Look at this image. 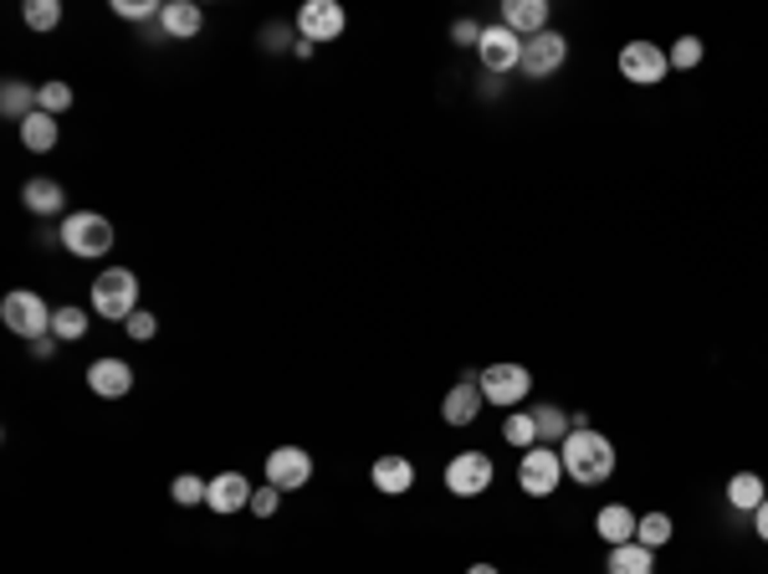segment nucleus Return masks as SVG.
Here are the masks:
<instances>
[{
  "instance_id": "obj_3",
  "label": "nucleus",
  "mask_w": 768,
  "mask_h": 574,
  "mask_svg": "<svg viewBox=\"0 0 768 574\" xmlns=\"http://www.w3.org/2000/svg\"><path fill=\"white\" fill-rule=\"evenodd\" d=\"M0 323L11 329L16 339H47L52 334V308L41 303V293H31V288H16V293L0 298Z\"/></svg>"
},
{
  "instance_id": "obj_38",
  "label": "nucleus",
  "mask_w": 768,
  "mask_h": 574,
  "mask_svg": "<svg viewBox=\"0 0 768 574\" xmlns=\"http://www.w3.org/2000/svg\"><path fill=\"white\" fill-rule=\"evenodd\" d=\"M754 534H758V538H764V544H768V497H764V503L754 507Z\"/></svg>"
},
{
  "instance_id": "obj_39",
  "label": "nucleus",
  "mask_w": 768,
  "mask_h": 574,
  "mask_svg": "<svg viewBox=\"0 0 768 574\" xmlns=\"http://www.w3.org/2000/svg\"><path fill=\"white\" fill-rule=\"evenodd\" d=\"M466 574H497V570H492V564H472V570H466Z\"/></svg>"
},
{
  "instance_id": "obj_6",
  "label": "nucleus",
  "mask_w": 768,
  "mask_h": 574,
  "mask_svg": "<svg viewBox=\"0 0 768 574\" xmlns=\"http://www.w3.org/2000/svg\"><path fill=\"white\" fill-rule=\"evenodd\" d=\"M482 395H487V405H497V411H513V405H523L533 395V370H523V364H487V370L477 374Z\"/></svg>"
},
{
  "instance_id": "obj_7",
  "label": "nucleus",
  "mask_w": 768,
  "mask_h": 574,
  "mask_svg": "<svg viewBox=\"0 0 768 574\" xmlns=\"http://www.w3.org/2000/svg\"><path fill=\"white\" fill-rule=\"evenodd\" d=\"M497 482V467H492L487 452H456L446 462V493L451 497H482Z\"/></svg>"
},
{
  "instance_id": "obj_21",
  "label": "nucleus",
  "mask_w": 768,
  "mask_h": 574,
  "mask_svg": "<svg viewBox=\"0 0 768 574\" xmlns=\"http://www.w3.org/2000/svg\"><path fill=\"white\" fill-rule=\"evenodd\" d=\"M0 113L16 123H27L31 113H37V88L21 78H6V88H0Z\"/></svg>"
},
{
  "instance_id": "obj_19",
  "label": "nucleus",
  "mask_w": 768,
  "mask_h": 574,
  "mask_svg": "<svg viewBox=\"0 0 768 574\" xmlns=\"http://www.w3.org/2000/svg\"><path fill=\"white\" fill-rule=\"evenodd\" d=\"M88 385H93L103 401H119V395H129V390H133V364L93 360V364H88Z\"/></svg>"
},
{
  "instance_id": "obj_23",
  "label": "nucleus",
  "mask_w": 768,
  "mask_h": 574,
  "mask_svg": "<svg viewBox=\"0 0 768 574\" xmlns=\"http://www.w3.org/2000/svg\"><path fill=\"white\" fill-rule=\"evenodd\" d=\"M609 574H656V548H646V544L609 548Z\"/></svg>"
},
{
  "instance_id": "obj_12",
  "label": "nucleus",
  "mask_w": 768,
  "mask_h": 574,
  "mask_svg": "<svg viewBox=\"0 0 768 574\" xmlns=\"http://www.w3.org/2000/svg\"><path fill=\"white\" fill-rule=\"evenodd\" d=\"M307 477H313V456H307L303 446H277V452H266V482H272V487L292 493V487H303Z\"/></svg>"
},
{
  "instance_id": "obj_25",
  "label": "nucleus",
  "mask_w": 768,
  "mask_h": 574,
  "mask_svg": "<svg viewBox=\"0 0 768 574\" xmlns=\"http://www.w3.org/2000/svg\"><path fill=\"white\" fill-rule=\"evenodd\" d=\"M533 421H538V441L544 446H564V436H569V411H558V405H538L533 411Z\"/></svg>"
},
{
  "instance_id": "obj_37",
  "label": "nucleus",
  "mask_w": 768,
  "mask_h": 574,
  "mask_svg": "<svg viewBox=\"0 0 768 574\" xmlns=\"http://www.w3.org/2000/svg\"><path fill=\"white\" fill-rule=\"evenodd\" d=\"M262 47L266 52H282V47H287V27H282V21L277 27H262Z\"/></svg>"
},
{
  "instance_id": "obj_16",
  "label": "nucleus",
  "mask_w": 768,
  "mask_h": 574,
  "mask_svg": "<svg viewBox=\"0 0 768 574\" xmlns=\"http://www.w3.org/2000/svg\"><path fill=\"white\" fill-rule=\"evenodd\" d=\"M252 482L241 477V472H221V477L211 482V493H205V507L211 513H241V507H252Z\"/></svg>"
},
{
  "instance_id": "obj_15",
  "label": "nucleus",
  "mask_w": 768,
  "mask_h": 574,
  "mask_svg": "<svg viewBox=\"0 0 768 574\" xmlns=\"http://www.w3.org/2000/svg\"><path fill=\"white\" fill-rule=\"evenodd\" d=\"M370 477H374V487H380L384 497H405L415 487V462L411 456H400V452H390L370 467Z\"/></svg>"
},
{
  "instance_id": "obj_20",
  "label": "nucleus",
  "mask_w": 768,
  "mask_h": 574,
  "mask_svg": "<svg viewBox=\"0 0 768 574\" xmlns=\"http://www.w3.org/2000/svg\"><path fill=\"white\" fill-rule=\"evenodd\" d=\"M21 205H27L31 215H57L67 205V190L41 174V180H27V185H21Z\"/></svg>"
},
{
  "instance_id": "obj_11",
  "label": "nucleus",
  "mask_w": 768,
  "mask_h": 574,
  "mask_svg": "<svg viewBox=\"0 0 768 574\" xmlns=\"http://www.w3.org/2000/svg\"><path fill=\"white\" fill-rule=\"evenodd\" d=\"M344 6L338 0H307L303 11H297V31L303 41H338L344 37Z\"/></svg>"
},
{
  "instance_id": "obj_1",
  "label": "nucleus",
  "mask_w": 768,
  "mask_h": 574,
  "mask_svg": "<svg viewBox=\"0 0 768 574\" xmlns=\"http://www.w3.org/2000/svg\"><path fill=\"white\" fill-rule=\"evenodd\" d=\"M558 456H564V477L579 482V487H599V482L615 477V441L595 426L569 431L564 446H558Z\"/></svg>"
},
{
  "instance_id": "obj_2",
  "label": "nucleus",
  "mask_w": 768,
  "mask_h": 574,
  "mask_svg": "<svg viewBox=\"0 0 768 574\" xmlns=\"http://www.w3.org/2000/svg\"><path fill=\"white\" fill-rule=\"evenodd\" d=\"M93 313L108 323H129L139 313V278L129 268H108L93 282Z\"/></svg>"
},
{
  "instance_id": "obj_18",
  "label": "nucleus",
  "mask_w": 768,
  "mask_h": 574,
  "mask_svg": "<svg viewBox=\"0 0 768 574\" xmlns=\"http://www.w3.org/2000/svg\"><path fill=\"white\" fill-rule=\"evenodd\" d=\"M503 27L528 41L548 31V0H503Z\"/></svg>"
},
{
  "instance_id": "obj_26",
  "label": "nucleus",
  "mask_w": 768,
  "mask_h": 574,
  "mask_svg": "<svg viewBox=\"0 0 768 574\" xmlns=\"http://www.w3.org/2000/svg\"><path fill=\"white\" fill-rule=\"evenodd\" d=\"M503 441H507V446H517V452H528V446H538V421H533V411H507V421H503Z\"/></svg>"
},
{
  "instance_id": "obj_32",
  "label": "nucleus",
  "mask_w": 768,
  "mask_h": 574,
  "mask_svg": "<svg viewBox=\"0 0 768 574\" xmlns=\"http://www.w3.org/2000/svg\"><path fill=\"white\" fill-rule=\"evenodd\" d=\"M37 108L57 119L62 108H72V88H67V82H41V88H37Z\"/></svg>"
},
{
  "instance_id": "obj_5",
  "label": "nucleus",
  "mask_w": 768,
  "mask_h": 574,
  "mask_svg": "<svg viewBox=\"0 0 768 574\" xmlns=\"http://www.w3.org/2000/svg\"><path fill=\"white\" fill-rule=\"evenodd\" d=\"M62 246L72 256H103L113 252V221L98 211H72L62 221Z\"/></svg>"
},
{
  "instance_id": "obj_34",
  "label": "nucleus",
  "mask_w": 768,
  "mask_h": 574,
  "mask_svg": "<svg viewBox=\"0 0 768 574\" xmlns=\"http://www.w3.org/2000/svg\"><path fill=\"white\" fill-rule=\"evenodd\" d=\"M277 503H282V487H272V482L252 493V513H256V518H272V513H277Z\"/></svg>"
},
{
  "instance_id": "obj_8",
  "label": "nucleus",
  "mask_w": 768,
  "mask_h": 574,
  "mask_svg": "<svg viewBox=\"0 0 768 574\" xmlns=\"http://www.w3.org/2000/svg\"><path fill=\"white\" fill-rule=\"evenodd\" d=\"M666 72H671V62H666V52L656 41H625L620 47V78L625 82L656 88V82H666Z\"/></svg>"
},
{
  "instance_id": "obj_27",
  "label": "nucleus",
  "mask_w": 768,
  "mask_h": 574,
  "mask_svg": "<svg viewBox=\"0 0 768 574\" xmlns=\"http://www.w3.org/2000/svg\"><path fill=\"white\" fill-rule=\"evenodd\" d=\"M671 534H676L671 513H646V518H640V528H636V544L661 548V544H671Z\"/></svg>"
},
{
  "instance_id": "obj_36",
  "label": "nucleus",
  "mask_w": 768,
  "mask_h": 574,
  "mask_svg": "<svg viewBox=\"0 0 768 574\" xmlns=\"http://www.w3.org/2000/svg\"><path fill=\"white\" fill-rule=\"evenodd\" d=\"M451 41H456V47H482V27L477 21H456V27H451Z\"/></svg>"
},
{
  "instance_id": "obj_22",
  "label": "nucleus",
  "mask_w": 768,
  "mask_h": 574,
  "mask_svg": "<svg viewBox=\"0 0 768 574\" xmlns=\"http://www.w3.org/2000/svg\"><path fill=\"white\" fill-rule=\"evenodd\" d=\"M764 497H768V487H764V477H758V472H732V477H728V507H738V513H754Z\"/></svg>"
},
{
  "instance_id": "obj_14",
  "label": "nucleus",
  "mask_w": 768,
  "mask_h": 574,
  "mask_svg": "<svg viewBox=\"0 0 768 574\" xmlns=\"http://www.w3.org/2000/svg\"><path fill=\"white\" fill-rule=\"evenodd\" d=\"M636 528H640V513L636 507H625V503H609L595 513V534L605 538L609 548H620V544H636Z\"/></svg>"
},
{
  "instance_id": "obj_13",
  "label": "nucleus",
  "mask_w": 768,
  "mask_h": 574,
  "mask_svg": "<svg viewBox=\"0 0 768 574\" xmlns=\"http://www.w3.org/2000/svg\"><path fill=\"white\" fill-rule=\"evenodd\" d=\"M482 405H487V395H482L477 374H466V380H456V385L446 390V401H441V415H446V426H477Z\"/></svg>"
},
{
  "instance_id": "obj_35",
  "label": "nucleus",
  "mask_w": 768,
  "mask_h": 574,
  "mask_svg": "<svg viewBox=\"0 0 768 574\" xmlns=\"http://www.w3.org/2000/svg\"><path fill=\"white\" fill-rule=\"evenodd\" d=\"M160 334V319L154 313H133L129 319V339H154Z\"/></svg>"
},
{
  "instance_id": "obj_10",
  "label": "nucleus",
  "mask_w": 768,
  "mask_h": 574,
  "mask_svg": "<svg viewBox=\"0 0 768 574\" xmlns=\"http://www.w3.org/2000/svg\"><path fill=\"white\" fill-rule=\"evenodd\" d=\"M482 68L492 72V78H503V72H517L523 68V37L517 31H507L503 21H492V27H482Z\"/></svg>"
},
{
  "instance_id": "obj_33",
  "label": "nucleus",
  "mask_w": 768,
  "mask_h": 574,
  "mask_svg": "<svg viewBox=\"0 0 768 574\" xmlns=\"http://www.w3.org/2000/svg\"><path fill=\"white\" fill-rule=\"evenodd\" d=\"M160 11L164 6H154V0H113V16H123V21H149Z\"/></svg>"
},
{
  "instance_id": "obj_31",
  "label": "nucleus",
  "mask_w": 768,
  "mask_h": 574,
  "mask_svg": "<svg viewBox=\"0 0 768 574\" xmlns=\"http://www.w3.org/2000/svg\"><path fill=\"white\" fill-rule=\"evenodd\" d=\"M205 493H211V482H205V477H190V472H185V477H174V482H170V497H174L180 507L205 503Z\"/></svg>"
},
{
  "instance_id": "obj_30",
  "label": "nucleus",
  "mask_w": 768,
  "mask_h": 574,
  "mask_svg": "<svg viewBox=\"0 0 768 574\" xmlns=\"http://www.w3.org/2000/svg\"><path fill=\"white\" fill-rule=\"evenodd\" d=\"M27 27L31 31H52L57 21H62V0H27Z\"/></svg>"
},
{
  "instance_id": "obj_24",
  "label": "nucleus",
  "mask_w": 768,
  "mask_h": 574,
  "mask_svg": "<svg viewBox=\"0 0 768 574\" xmlns=\"http://www.w3.org/2000/svg\"><path fill=\"white\" fill-rule=\"evenodd\" d=\"M21 144L31 149V154H47V149H57V119L52 113H31L27 123H21Z\"/></svg>"
},
{
  "instance_id": "obj_28",
  "label": "nucleus",
  "mask_w": 768,
  "mask_h": 574,
  "mask_svg": "<svg viewBox=\"0 0 768 574\" xmlns=\"http://www.w3.org/2000/svg\"><path fill=\"white\" fill-rule=\"evenodd\" d=\"M703 57H707L703 37H676L671 52H666V62H671L676 72H691V68H703Z\"/></svg>"
},
{
  "instance_id": "obj_4",
  "label": "nucleus",
  "mask_w": 768,
  "mask_h": 574,
  "mask_svg": "<svg viewBox=\"0 0 768 574\" xmlns=\"http://www.w3.org/2000/svg\"><path fill=\"white\" fill-rule=\"evenodd\" d=\"M558 482H564V456H558V446H528L523 452V462H517V487L528 497H554Z\"/></svg>"
},
{
  "instance_id": "obj_9",
  "label": "nucleus",
  "mask_w": 768,
  "mask_h": 574,
  "mask_svg": "<svg viewBox=\"0 0 768 574\" xmlns=\"http://www.w3.org/2000/svg\"><path fill=\"white\" fill-rule=\"evenodd\" d=\"M564 62H569V41L558 31H538V37L523 41V72L533 82H548L554 72H564Z\"/></svg>"
},
{
  "instance_id": "obj_17",
  "label": "nucleus",
  "mask_w": 768,
  "mask_h": 574,
  "mask_svg": "<svg viewBox=\"0 0 768 574\" xmlns=\"http://www.w3.org/2000/svg\"><path fill=\"white\" fill-rule=\"evenodd\" d=\"M200 27H205V11H200L195 0H164L160 31H164L170 41H195Z\"/></svg>"
},
{
  "instance_id": "obj_29",
  "label": "nucleus",
  "mask_w": 768,
  "mask_h": 574,
  "mask_svg": "<svg viewBox=\"0 0 768 574\" xmlns=\"http://www.w3.org/2000/svg\"><path fill=\"white\" fill-rule=\"evenodd\" d=\"M82 334H88V313H82V308H57V313H52V339L78 344Z\"/></svg>"
}]
</instances>
